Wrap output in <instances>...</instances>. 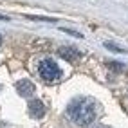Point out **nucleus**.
I'll use <instances>...</instances> for the list:
<instances>
[{
	"label": "nucleus",
	"instance_id": "obj_1",
	"mask_svg": "<svg viewBox=\"0 0 128 128\" xmlns=\"http://www.w3.org/2000/svg\"><path fill=\"white\" fill-rule=\"evenodd\" d=\"M67 117L76 126H88L98 117V103L92 98H76L67 106Z\"/></svg>",
	"mask_w": 128,
	"mask_h": 128
},
{
	"label": "nucleus",
	"instance_id": "obj_2",
	"mask_svg": "<svg viewBox=\"0 0 128 128\" xmlns=\"http://www.w3.org/2000/svg\"><path fill=\"white\" fill-rule=\"evenodd\" d=\"M38 74L44 78L45 81H56L62 78V69L58 67V63L54 62V60H42L40 65H38Z\"/></svg>",
	"mask_w": 128,
	"mask_h": 128
},
{
	"label": "nucleus",
	"instance_id": "obj_3",
	"mask_svg": "<svg viewBox=\"0 0 128 128\" xmlns=\"http://www.w3.org/2000/svg\"><path fill=\"white\" fill-rule=\"evenodd\" d=\"M27 110H29V116L34 119H42L45 116V105L40 99H31L27 105Z\"/></svg>",
	"mask_w": 128,
	"mask_h": 128
},
{
	"label": "nucleus",
	"instance_id": "obj_4",
	"mask_svg": "<svg viewBox=\"0 0 128 128\" xmlns=\"http://www.w3.org/2000/svg\"><path fill=\"white\" fill-rule=\"evenodd\" d=\"M34 90H36L34 83L29 81V80H20L18 83H16V92H18L22 98H29V96H32V94H34Z\"/></svg>",
	"mask_w": 128,
	"mask_h": 128
},
{
	"label": "nucleus",
	"instance_id": "obj_5",
	"mask_svg": "<svg viewBox=\"0 0 128 128\" xmlns=\"http://www.w3.org/2000/svg\"><path fill=\"white\" fill-rule=\"evenodd\" d=\"M58 56L63 58V60H69V62H76L81 54H80V50H76L74 47H60L58 49Z\"/></svg>",
	"mask_w": 128,
	"mask_h": 128
},
{
	"label": "nucleus",
	"instance_id": "obj_6",
	"mask_svg": "<svg viewBox=\"0 0 128 128\" xmlns=\"http://www.w3.org/2000/svg\"><path fill=\"white\" fill-rule=\"evenodd\" d=\"M105 47H106V49H110V50H116V52H124L123 49H119V47L112 45V44H110V42H106V44H105Z\"/></svg>",
	"mask_w": 128,
	"mask_h": 128
},
{
	"label": "nucleus",
	"instance_id": "obj_7",
	"mask_svg": "<svg viewBox=\"0 0 128 128\" xmlns=\"http://www.w3.org/2000/svg\"><path fill=\"white\" fill-rule=\"evenodd\" d=\"M96 128H108V126H96Z\"/></svg>",
	"mask_w": 128,
	"mask_h": 128
},
{
	"label": "nucleus",
	"instance_id": "obj_8",
	"mask_svg": "<svg viewBox=\"0 0 128 128\" xmlns=\"http://www.w3.org/2000/svg\"><path fill=\"white\" fill-rule=\"evenodd\" d=\"M0 42H2V36H0Z\"/></svg>",
	"mask_w": 128,
	"mask_h": 128
}]
</instances>
